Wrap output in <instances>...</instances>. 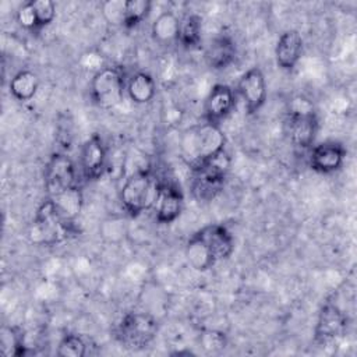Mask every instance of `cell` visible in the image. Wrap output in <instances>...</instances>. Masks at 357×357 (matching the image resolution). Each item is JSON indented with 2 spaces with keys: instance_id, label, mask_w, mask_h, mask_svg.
Returning <instances> with one entry per match:
<instances>
[{
  "instance_id": "cell-1",
  "label": "cell",
  "mask_w": 357,
  "mask_h": 357,
  "mask_svg": "<svg viewBox=\"0 0 357 357\" xmlns=\"http://www.w3.org/2000/svg\"><path fill=\"white\" fill-rule=\"evenodd\" d=\"M226 148V137L219 124L199 123L187 128L180 139L181 156L192 170Z\"/></svg>"
},
{
  "instance_id": "cell-2",
  "label": "cell",
  "mask_w": 357,
  "mask_h": 357,
  "mask_svg": "<svg viewBox=\"0 0 357 357\" xmlns=\"http://www.w3.org/2000/svg\"><path fill=\"white\" fill-rule=\"evenodd\" d=\"M159 178L155 177L151 167L138 169L123 183L119 198L123 209L131 218L153 208L158 195Z\"/></svg>"
},
{
  "instance_id": "cell-3",
  "label": "cell",
  "mask_w": 357,
  "mask_h": 357,
  "mask_svg": "<svg viewBox=\"0 0 357 357\" xmlns=\"http://www.w3.org/2000/svg\"><path fill=\"white\" fill-rule=\"evenodd\" d=\"M77 233L74 222L66 220L57 211L53 199L46 197L35 212L29 237L36 244L54 245Z\"/></svg>"
},
{
  "instance_id": "cell-4",
  "label": "cell",
  "mask_w": 357,
  "mask_h": 357,
  "mask_svg": "<svg viewBox=\"0 0 357 357\" xmlns=\"http://www.w3.org/2000/svg\"><path fill=\"white\" fill-rule=\"evenodd\" d=\"M127 79L120 66H105L96 70L91 79L89 93L92 102L102 109L119 106L124 98Z\"/></svg>"
},
{
  "instance_id": "cell-5",
  "label": "cell",
  "mask_w": 357,
  "mask_h": 357,
  "mask_svg": "<svg viewBox=\"0 0 357 357\" xmlns=\"http://www.w3.org/2000/svg\"><path fill=\"white\" fill-rule=\"evenodd\" d=\"M159 324L149 312L131 311L123 315L114 329V337L126 349L139 350L146 347L156 336Z\"/></svg>"
},
{
  "instance_id": "cell-6",
  "label": "cell",
  "mask_w": 357,
  "mask_h": 357,
  "mask_svg": "<svg viewBox=\"0 0 357 357\" xmlns=\"http://www.w3.org/2000/svg\"><path fill=\"white\" fill-rule=\"evenodd\" d=\"M318 132V116L310 99L298 95L289 105V134L296 148L308 149Z\"/></svg>"
},
{
  "instance_id": "cell-7",
  "label": "cell",
  "mask_w": 357,
  "mask_h": 357,
  "mask_svg": "<svg viewBox=\"0 0 357 357\" xmlns=\"http://www.w3.org/2000/svg\"><path fill=\"white\" fill-rule=\"evenodd\" d=\"M43 181L47 197H53L77 184V169L70 156L63 152L52 153L45 165Z\"/></svg>"
},
{
  "instance_id": "cell-8",
  "label": "cell",
  "mask_w": 357,
  "mask_h": 357,
  "mask_svg": "<svg viewBox=\"0 0 357 357\" xmlns=\"http://www.w3.org/2000/svg\"><path fill=\"white\" fill-rule=\"evenodd\" d=\"M347 325L349 318L346 312L335 301H326L318 312L314 328V340L319 344L333 342L346 333Z\"/></svg>"
},
{
  "instance_id": "cell-9",
  "label": "cell",
  "mask_w": 357,
  "mask_h": 357,
  "mask_svg": "<svg viewBox=\"0 0 357 357\" xmlns=\"http://www.w3.org/2000/svg\"><path fill=\"white\" fill-rule=\"evenodd\" d=\"M184 195L176 183L159 180L158 195L153 205L155 220L159 225L173 223L183 212Z\"/></svg>"
},
{
  "instance_id": "cell-10",
  "label": "cell",
  "mask_w": 357,
  "mask_h": 357,
  "mask_svg": "<svg viewBox=\"0 0 357 357\" xmlns=\"http://www.w3.org/2000/svg\"><path fill=\"white\" fill-rule=\"evenodd\" d=\"M237 92L241 96L248 114L257 113L266 100V79L259 67L248 68L237 82Z\"/></svg>"
},
{
  "instance_id": "cell-11",
  "label": "cell",
  "mask_w": 357,
  "mask_h": 357,
  "mask_svg": "<svg viewBox=\"0 0 357 357\" xmlns=\"http://www.w3.org/2000/svg\"><path fill=\"white\" fill-rule=\"evenodd\" d=\"M346 153L347 151L342 142L325 141L311 148L308 163L310 167L317 173H335L343 166Z\"/></svg>"
},
{
  "instance_id": "cell-12",
  "label": "cell",
  "mask_w": 357,
  "mask_h": 357,
  "mask_svg": "<svg viewBox=\"0 0 357 357\" xmlns=\"http://www.w3.org/2000/svg\"><path fill=\"white\" fill-rule=\"evenodd\" d=\"M79 166L82 176L88 181L98 180L103 174L106 167V146L98 134H92L81 145Z\"/></svg>"
},
{
  "instance_id": "cell-13",
  "label": "cell",
  "mask_w": 357,
  "mask_h": 357,
  "mask_svg": "<svg viewBox=\"0 0 357 357\" xmlns=\"http://www.w3.org/2000/svg\"><path fill=\"white\" fill-rule=\"evenodd\" d=\"M234 105L236 96L233 89L226 84H215L204 102V121L220 126Z\"/></svg>"
},
{
  "instance_id": "cell-14",
  "label": "cell",
  "mask_w": 357,
  "mask_h": 357,
  "mask_svg": "<svg viewBox=\"0 0 357 357\" xmlns=\"http://www.w3.org/2000/svg\"><path fill=\"white\" fill-rule=\"evenodd\" d=\"M199 237L208 245L216 262L227 259L234 251V237L222 223H211L197 230Z\"/></svg>"
},
{
  "instance_id": "cell-15",
  "label": "cell",
  "mask_w": 357,
  "mask_h": 357,
  "mask_svg": "<svg viewBox=\"0 0 357 357\" xmlns=\"http://www.w3.org/2000/svg\"><path fill=\"white\" fill-rule=\"evenodd\" d=\"M304 49V40L297 29L284 31L275 46V59L279 68L291 71L301 59Z\"/></svg>"
},
{
  "instance_id": "cell-16",
  "label": "cell",
  "mask_w": 357,
  "mask_h": 357,
  "mask_svg": "<svg viewBox=\"0 0 357 357\" xmlns=\"http://www.w3.org/2000/svg\"><path fill=\"white\" fill-rule=\"evenodd\" d=\"M237 54L236 43L229 35L216 36L206 47L205 59L208 64L215 70H222L229 67Z\"/></svg>"
},
{
  "instance_id": "cell-17",
  "label": "cell",
  "mask_w": 357,
  "mask_h": 357,
  "mask_svg": "<svg viewBox=\"0 0 357 357\" xmlns=\"http://www.w3.org/2000/svg\"><path fill=\"white\" fill-rule=\"evenodd\" d=\"M59 211V213L68 222H74L82 211L84 194L81 185L74 184L61 192L50 197Z\"/></svg>"
},
{
  "instance_id": "cell-18",
  "label": "cell",
  "mask_w": 357,
  "mask_h": 357,
  "mask_svg": "<svg viewBox=\"0 0 357 357\" xmlns=\"http://www.w3.org/2000/svg\"><path fill=\"white\" fill-rule=\"evenodd\" d=\"M126 92L137 105L149 103L156 93L155 78L146 71H137L127 79Z\"/></svg>"
},
{
  "instance_id": "cell-19",
  "label": "cell",
  "mask_w": 357,
  "mask_h": 357,
  "mask_svg": "<svg viewBox=\"0 0 357 357\" xmlns=\"http://www.w3.org/2000/svg\"><path fill=\"white\" fill-rule=\"evenodd\" d=\"M184 254L190 266L198 272H206L216 264L208 245L197 231L187 240Z\"/></svg>"
},
{
  "instance_id": "cell-20",
  "label": "cell",
  "mask_w": 357,
  "mask_h": 357,
  "mask_svg": "<svg viewBox=\"0 0 357 357\" xmlns=\"http://www.w3.org/2000/svg\"><path fill=\"white\" fill-rule=\"evenodd\" d=\"M39 77L32 70H20L13 75L8 84L11 96L20 102L31 100L39 89Z\"/></svg>"
},
{
  "instance_id": "cell-21",
  "label": "cell",
  "mask_w": 357,
  "mask_h": 357,
  "mask_svg": "<svg viewBox=\"0 0 357 357\" xmlns=\"http://www.w3.org/2000/svg\"><path fill=\"white\" fill-rule=\"evenodd\" d=\"M0 351L6 357H21L26 354L25 335L20 326L3 325L0 331Z\"/></svg>"
},
{
  "instance_id": "cell-22",
  "label": "cell",
  "mask_w": 357,
  "mask_h": 357,
  "mask_svg": "<svg viewBox=\"0 0 357 357\" xmlns=\"http://www.w3.org/2000/svg\"><path fill=\"white\" fill-rule=\"evenodd\" d=\"M194 180H192V192L198 199L209 201L215 198L219 191L223 188L225 177L211 174L204 170H194Z\"/></svg>"
},
{
  "instance_id": "cell-23",
  "label": "cell",
  "mask_w": 357,
  "mask_h": 357,
  "mask_svg": "<svg viewBox=\"0 0 357 357\" xmlns=\"http://www.w3.org/2000/svg\"><path fill=\"white\" fill-rule=\"evenodd\" d=\"M180 20L173 11L160 13L152 22V38L159 43H172L177 40Z\"/></svg>"
},
{
  "instance_id": "cell-24",
  "label": "cell",
  "mask_w": 357,
  "mask_h": 357,
  "mask_svg": "<svg viewBox=\"0 0 357 357\" xmlns=\"http://www.w3.org/2000/svg\"><path fill=\"white\" fill-rule=\"evenodd\" d=\"M177 42L185 49H195L201 43V17L190 13L180 20Z\"/></svg>"
},
{
  "instance_id": "cell-25",
  "label": "cell",
  "mask_w": 357,
  "mask_h": 357,
  "mask_svg": "<svg viewBox=\"0 0 357 357\" xmlns=\"http://www.w3.org/2000/svg\"><path fill=\"white\" fill-rule=\"evenodd\" d=\"M152 10V1L149 0H128L126 1L123 26L127 29L135 28L144 20L148 18Z\"/></svg>"
},
{
  "instance_id": "cell-26",
  "label": "cell",
  "mask_w": 357,
  "mask_h": 357,
  "mask_svg": "<svg viewBox=\"0 0 357 357\" xmlns=\"http://www.w3.org/2000/svg\"><path fill=\"white\" fill-rule=\"evenodd\" d=\"M86 346L81 335L67 333L60 339L56 354L59 357H84L86 354Z\"/></svg>"
},
{
  "instance_id": "cell-27",
  "label": "cell",
  "mask_w": 357,
  "mask_h": 357,
  "mask_svg": "<svg viewBox=\"0 0 357 357\" xmlns=\"http://www.w3.org/2000/svg\"><path fill=\"white\" fill-rule=\"evenodd\" d=\"M199 344L206 353H219L227 344L226 333L216 329H205L199 335Z\"/></svg>"
},
{
  "instance_id": "cell-28",
  "label": "cell",
  "mask_w": 357,
  "mask_h": 357,
  "mask_svg": "<svg viewBox=\"0 0 357 357\" xmlns=\"http://www.w3.org/2000/svg\"><path fill=\"white\" fill-rule=\"evenodd\" d=\"M39 29L50 25L56 18V4L52 0H31Z\"/></svg>"
},
{
  "instance_id": "cell-29",
  "label": "cell",
  "mask_w": 357,
  "mask_h": 357,
  "mask_svg": "<svg viewBox=\"0 0 357 357\" xmlns=\"http://www.w3.org/2000/svg\"><path fill=\"white\" fill-rule=\"evenodd\" d=\"M124 10H126V1L107 0L102 4V11L105 18L114 25H123Z\"/></svg>"
},
{
  "instance_id": "cell-30",
  "label": "cell",
  "mask_w": 357,
  "mask_h": 357,
  "mask_svg": "<svg viewBox=\"0 0 357 357\" xmlns=\"http://www.w3.org/2000/svg\"><path fill=\"white\" fill-rule=\"evenodd\" d=\"M15 18H17V22L24 29H28V31H38L39 29L36 14H35V10L32 7L31 0L20 6V8L15 13Z\"/></svg>"
}]
</instances>
